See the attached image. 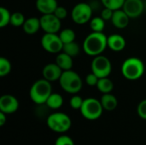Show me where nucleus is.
I'll use <instances>...</instances> for the list:
<instances>
[{"label": "nucleus", "instance_id": "nucleus-1", "mask_svg": "<svg viewBox=\"0 0 146 145\" xmlns=\"http://www.w3.org/2000/svg\"><path fill=\"white\" fill-rule=\"evenodd\" d=\"M108 47V37L104 32H92L83 42V50L88 56L101 55Z\"/></svg>", "mask_w": 146, "mask_h": 145}, {"label": "nucleus", "instance_id": "nucleus-2", "mask_svg": "<svg viewBox=\"0 0 146 145\" xmlns=\"http://www.w3.org/2000/svg\"><path fill=\"white\" fill-rule=\"evenodd\" d=\"M145 67L144 62L138 57H129L121 65V73L128 80H138L145 73Z\"/></svg>", "mask_w": 146, "mask_h": 145}, {"label": "nucleus", "instance_id": "nucleus-3", "mask_svg": "<svg viewBox=\"0 0 146 145\" xmlns=\"http://www.w3.org/2000/svg\"><path fill=\"white\" fill-rule=\"evenodd\" d=\"M52 93V86L50 81L46 80L45 79H38L35 81L29 91V96L31 100L38 104H45L47 99Z\"/></svg>", "mask_w": 146, "mask_h": 145}, {"label": "nucleus", "instance_id": "nucleus-4", "mask_svg": "<svg viewBox=\"0 0 146 145\" xmlns=\"http://www.w3.org/2000/svg\"><path fill=\"white\" fill-rule=\"evenodd\" d=\"M59 84L64 91L73 95L80 92L83 86L80 76L72 69L62 72L59 79Z\"/></svg>", "mask_w": 146, "mask_h": 145}, {"label": "nucleus", "instance_id": "nucleus-5", "mask_svg": "<svg viewBox=\"0 0 146 145\" xmlns=\"http://www.w3.org/2000/svg\"><path fill=\"white\" fill-rule=\"evenodd\" d=\"M47 126L53 132L63 133L68 132L72 126L70 117L65 113L56 112L50 115L47 118Z\"/></svg>", "mask_w": 146, "mask_h": 145}, {"label": "nucleus", "instance_id": "nucleus-6", "mask_svg": "<svg viewBox=\"0 0 146 145\" xmlns=\"http://www.w3.org/2000/svg\"><path fill=\"white\" fill-rule=\"evenodd\" d=\"M104 108L100 100L93 97L84 99L83 104L80 109L82 116L89 121H95L101 117Z\"/></svg>", "mask_w": 146, "mask_h": 145}, {"label": "nucleus", "instance_id": "nucleus-7", "mask_svg": "<svg viewBox=\"0 0 146 145\" xmlns=\"http://www.w3.org/2000/svg\"><path fill=\"white\" fill-rule=\"evenodd\" d=\"M92 16V9L86 3H79L71 11V18L75 24L84 25L90 22Z\"/></svg>", "mask_w": 146, "mask_h": 145}, {"label": "nucleus", "instance_id": "nucleus-8", "mask_svg": "<svg viewBox=\"0 0 146 145\" xmlns=\"http://www.w3.org/2000/svg\"><path fill=\"white\" fill-rule=\"evenodd\" d=\"M92 72L99 79L109 77L112 72V64L110 60L102 55L94 56L91 64Z\"/></svg>", "mask_w": 146, "mask_h": 145}, {"label": "nucleus", "instance_id": "nucleus-9", "mask_svg": "<svg viewBox=\"0 0 146 145\" xmlns=\"http://www.w3.org/2000/svg\"><path fill=\"white\" fill-rule=\"evenodd\" d=\"M41 45L43 49L51 54H58L62 51L63 43L56 33H45L41 38Z\"/></svg>", "mask_w": 146, "mask_h": 145}, {"label": "nucleus", "instance_id": "nucleus-10", "mask_svg": "<svg viewBox=\"0 0 146 145\" xmlns=\"http://www.w3.org/2000/svg\"><path fill=\"white\" fill-rule=\"evenodd\" d=\"M40 19L41 29L45 33H57L62 26L61 20L55 14L42 15Z\"/></svg>", "mask_w": 146, "mask_h": 145}, {"label": "nucleus", "instance_id": "nucleus-11", "mask_svg": "<svg viewBox=\"0 0 146 145\" xmlns=\"http://www.w3.org/2000/svg\"><path fill=\"white\" fill-rule=\"evenodd\" d=\"M122 9L130 18L134 19L142 15L145 9V4L143 0H126Z\"/></svg>", "mask_w": 146, "mask_h": 145}, {"label": "nucleus", "instance_id": "nucleus-12", "mask_svg": "<svg viewBox=\"0 0 146 145\" xmlns=\"http://www.w3.org/2000/svg\"><path fill=\"white\" fill-rule=\"evenodd\" d=\"M19 108V102L17 98L12 95L5 94L0 97V111L6 115L14 114Z\"/></svg>", "mask_w": 146, "mask_h": 145}, {"label": "nucleus", "instance_id": "nucleus-13", "mask_svg": "<svg viewBox=\"0 0 146 145\" xmlns=\"http://www.w3.org/2000/svg\"><path fill=\"white\" fill-rule=\"evenodd\" d=\"M63 70L56 63H48L43 68V77L50 82L59 80Z\"/></svg>", "mask_w": 146, "mask_h": 145}, {"label": "nucleus", "instance_id": "nucleus-14", "mask_svg": "<svg viewBox=\"0 0 146 145\" xmlns=\"http://www.w3.org/2000/svg\"><path fill=\"white\" fill-rule=\"evenodd\" d=\"M130 19L131 18L127 15V13L122 9H120L114 11L111 22L116 28L124 29L128 26Z\"/></svg>", "mask_w": 146, "mask_h": 145}, {"label": "nucleus", "instance_id": "nucleus-15", "mask_svg": "<svg viewBox=\"0 0 146 145\" xmlns=\"http://www.w3.org/2000/svg\"><path fill=\"white\" fill-rule=\"evenodd\" d=\"M126 39L120 34L114 33L108 37V47L115 52L123 50L126 47Z\"/></svg>", "mask_w": 146, "mask_h": 145}, {"label": "nucleus", "instance_id": "nucleus-16", "mask_svg": "<svg viewBox=\"0 0 146 145\" xmlns=\"http://www.w3.org/2000/svg\"><path fill=\"white\" fill-rule=\"evenodd\" d=\"M58 7V3L56 0H37L36 8L42 14H53L56 8Z\"/></svg>", "mask_w": 146, "mask_h": 145}, {"label": "nucleus", "instance_id": "nucleus-17", "mask_svg": "<svg viewBox=\"0 0 146 145\" xmlns=\"http://www.w3.org/2000/svg\"><path fill=\"white\" fill-rule=\"evenodd\" d=\"M22 28H23L24 32L28 35L35 34L41 28L40 19H38L37 17H29V18L26 19V21L22 26Z\"/></svg>", "mask_w": 146, "mask_h": 145}, {"label": "nucleus", "instance_id": "nucleus-18", "mask_svg": "<svg viewBox=\"0 0 146 145\" xmlns=\"http://www.w3.org/2000/svg\"><path fill=\"white\" fill-rule=\"evenodd\" d=\"M100 102L104 109L107 111H113L118 106V100L116 97H115L111 93L103 94V96L101 97Z\"/></svg>", "mask_w": 146, "mask_h": 145}, {"label": "nucleus", "instance_id": "nucleus-19", "mask_svg": "<svg viewBox=\"0 0 146 145\" xmlns=\"http://www.w3.org/2000/svg\"><path fill=\"white\" fill-rule=\"evenodd\" d=\"M56 63L63 70H70L73 68V57L70 56L69 55L66 54L63 51H61L60 53L57 54L56 57Z\"/></svg>", "mask_w": 146, "mask_h": 145}, {"label": "nucleus", "instance_id": "nucleus-20", "mask_svg": "<svg viewBox=\"0 0 146 145\" xmlns=\"http://www.w3.org/2000/svg\"><path fill=\"white\" fill-rule=\"evenodd\" d=\"M97 88L103 94L111 93L114 89V83L109 77L100 78L98 79Z\"/></svg>", "mask_w": 146, "mask_h": 145}, {"label": "nucleus", "instance_id": "nucleus-21", "mask_svg": "<svg viewBox=\"0 0 146 145\" xmlns=\"http://www.w3.org/2000/svg\"><path fill=\"white\" fill-rule=\"evenodd\" d=\"M45 104L51 109H58L63 105V97L59 93H51Z\"/></svg>", "mask_w": 146, "mask_h": 145}, {"label": "nucleus", "instance_id": "nucleus-22", "mask_svg": "<svg viewBox=\"0 0 146 145\" xmlns=\"http://www.w3.org/2000/svg\"><path fill=\"white\" fill-rule=\"evenodd\" d=\"M90 27L92 32H103L105 27V21L101 16L93 17L90 21Z\"/></svg>", "mask_w": 146, "mask_h": 145}, {"label": "nucleus", "instance_id": "nucleus-23", "mask_svg": "<svg viewBox=\"0 0 146 145\" xmlns=\"http://www.w3.org/2000/svg\"><path fill=\"white\" fill-rule=\"evenodd\" d=\"M59 36H60L63 44H65L74 42L76 38V33L71 28H65L60 32Z\"/></svg>", "mask_w": 146, "mask_h": 145}, {"label": "nucleus", "instance_id": "nucleus-24", "mask_svg": "<svg viewBox=\"0 0 146 145\" xmlns=\"http://www.w3.org/2000/svg\"><path fill=\"white\" fill-rule=\"evenodd\" d=\"M62 51L65 52L66 54L69 55L70 56H72L74 58V57L77 56L80 54V48L79 44L74 41V42H71V43L63 44Z\"/></svg>", "mask_w": 146, "mask_h": 145}, {"label": "nucleus", "instance_id": "nucleus-25", "mask_svg": "<svg viewBox=\"0 0 146 145\" xmlns=\"http://www.w3.org/2000/svg\"><path fill=\"white\" fill-rule=\"evenodd\" d=\"M11 14L10 12L4 7L0 8V27H5L9 24H10Z\"/></svg>", "mask_w": 146, "mask_h": 145}, {"label": "nucleus", "instance_id": "nucleus-26", "mask_svg": "<svg viewBox=\"0 0 146 145\" xmlns=\"http://www.w3.org/2000/svg\"><path fill=\"white\" fill-rule=\"evenodd\" d=\"M126 0H101L103 5L105 8L111 9L113 10L122 9Z\"/></svg>", "mask_w": 146, "mask_h": 145}, {"label": "nucleus", "instance_id": "nucleus-27", "mask_svg": "<svg viewBox=\"0 0 146 145\" xmlns=\"http://www.w3.org/2000/svg\"><path fill=\"white\" fill-rule=\"evenodd\" d=\"M26 19L25 16L21 12H15L11 14V18H10V25L14 26H22Z\"/></svg>", "mask_w": 146, "mask_h": 145}, {"label": "nucleus", "instance_id": "nucleus-28", "mask_svg": "<svg viewBox=\"0 0 146 145\" xmlns=\"http://www.w3.org/2000/svg\"><path fill=\"white\" fill-rule=\"evenodd\" d=\"M10 71H11L10 62L5 57H1L0 58V77L7 76L10 73Z\"/></svg>", "mask_w": 146, "mask_h": 145}, {"label": "nucleus", "instance_id": "nucleus-29", "mask_svg": "<svg viewBox=\"0 0 146 145\" xmlns=\"http://www.w3.org/2000/svg\"><path fill=\"white\" fill-rule=\"evenodd\" d=\"M83 102H84V99L80 96L74 94L71 97L69 103H70V106H71L72 109H79L80 110V108H81V106H82V104H83Z\"/></svg>", "mask_w": 146, "mask_h": 145}, {"label": "nucleus", "instance_id": "nucleus-30", "mask_svg": "<svg viewBox=\"0 0 146 145\" xmlns=\"http://www.w3.org/2000/svg\"><path fill=\"white\" fill-rule=\"evenodd\" d=\"M55 145H75L74 140L67 136V135H62L58 137L55 142Z\"/></svg>", "mask_w": 146, "mask_h": 145}, {"label": "nucleus", "instance_id": "nucleus-31", "mask_svg": "<svg viewBox=\"0 0 146 145\" xmlns=\"http://www.w3.org/2000/svg\"><path fill=\"white\" fill-rule=\"evenodd\" d=\"M98 79H99V78L96 74H94L92 72L88 73L86 76V83L89 86H97Z\"/></svg>", "mask_w": 146, "mask_h": 145}, {"label": "nucleus", "instance_id": "nucleus-32", "mask_svg": "<svg viewBox=\"0 0 146 145\" xmlns=\"http://www.w3.org/2000/svg\"><path fill=\"white\" fill-rule=\"evenodd\" d=\"M137 112L140 118L146 120V99L141 101L139 103L137 108Z\"/></svg>", "mask_w": 146, "mask_h": 145}, {"label": "nucleus", "instance_id": "nucleus-33", "mask_svg": "<svg viewBox=\"0 0 146 145\" xmlns=\"http://www.w3.org/2000/svg\"><path fill=\"white\" fill-rule=\"evenodd\" d=\"M54 14H55V15L56 17H58L62 21V20H63V19H65L67 17V15H68V10H67V9L65 7L59 6L58 5V7L55 10Z\"/></svg>", "mask_w": 146, "mask_h": 145}, {"label": "nucleus", "instance_id": "nucleus-34", "mask_svg": "<svg viewBox=\"0 0 146 145\" xmlns=\"http://www.w3.org/2000/svg\"><path fill=\"white\" fill-rule=\"evenodd\" d=\"M114 11L113 9H109V8H105L102 10L101 12V17L104 20V21H111L112 19V16H113V14H114Z\"/></svg>", "mask_w": 146, "mask_h": 145}, {"label": "nucleus", "instance_id": "nucleus-35", "mask_svg": "<svg viewBox=\"0 0 146 145\" xmlns=\"http://www.w3.org/2000/svg\"><path fill=\"white\" fill-rule=\"evenodd\" d=\"M6 121H7L6 114L0 111V126H4V124L6 123Z\"/></svg>", "mask_w": 146, "mask_h": 145}]
</instances>
